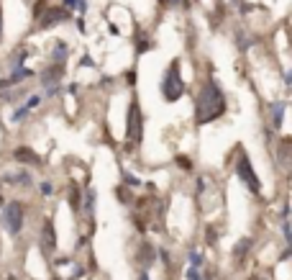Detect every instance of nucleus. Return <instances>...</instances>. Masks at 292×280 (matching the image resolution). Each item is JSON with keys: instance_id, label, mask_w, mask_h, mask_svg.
Masks as SVG:
<instances>
[{"instance_id": "1", "label": "nucleus", "mask_w": 292, "mask_h": 280, "mask_svg": "<svg viewBox=\"0 0 292 280\" xmlns=\"http://www.w3.org/2000/svg\"><path fill=\"white\" fill-rule=\"evenodd\" d=\"M226 113V95L215 80H208L195 101V126H205L211 121H218Z\"/></svg>"}, {"instance_id": "2", "label": "nucleus", "mask_w": 292, "mask_h": 280, "mask_svg": "<svg viewBox=\"0 0 292 280\" xmlns=\"http://www.w3.org/2000/svg\"><path fill=\"white\" fill-rule=\"evenodd\" d=\"M162 98L167 103H177L182 95H185V80H182V72H179V59H172L169 67L164 70L162 75Z\"/></svg>"}, {"instance_id": "3", "label": "nucleus", "mask_w": 292, "mask_h": 280, "mask_svg": "<svg viewBox=\"0 0 292 280\" xmlns=\"http://www.w3.org/2000/svg\"><path fill=\"white\" fill-rule=\"evenodd\" d=\"M23 203L21 201H11V203H3V213H0V224L5 227V231L11 237H18L23 229Z\"/></svg>"}, {"instance_id": "4", "label": "nucleus", "mask_w": 292, "mask_h": 280, "mask_svg": "<svg viewBox=\"0 0 292 280\" xmlns=\"http://www.w3.org/2000/svg\"><path fill=\"white\" fill-rule=\"evenodd\" d=\"M233 170H236V177H239L241 183H243L246 188H249V191H251L254 195H261V183H259L257 173H254L251 159L246 157V152H243V149H239V159H236Z\"/></svg>"}, {"instance_id": "5", "label": "nucleus", "mask_w": 292, "mask_h": 280, "mask_svg": "<svg viewBox=\"0 0 292 280\" xmlns=\"http://www.w3.org/2000/svg\"><path fill=\"white\" fill-rule=\"evenodd\" d=\"M141 139H144V116H141L139 101L133 98L129 105V113H126V141L139 144Z\"/></svg>"}, {"instance_id": "6", "label": "nucleus", "mask_w": 292, "mask_h": 280, "mask_svg": "<svg viewBox=\"0 0 292 280\" xmlns=\"http://www.w3.org/2000/svg\"><path fill=\"white\" fill-rule=\"evenodd\" d=\"M67 18H69V11H67V8L47 5V11L39 16V23H41V29H54V26H59L62 21H67Z\"/></svg>"}, {"instance_id": "7", "label": "nucleus", "mask_w": 292, "mask_h": 280, "mask_svg": "<svg viewBox=\"0 0 292 280\" xmlns=\"http://www.w3.org/2000/svg\"><path fill=\"white\" fill-rule=\"evenodd\" d=\"M41 252L44 257H54V252H57V231H54L51 219L41 224Z\"/></svg>"}, {"instance_id": "8", "label": "nucleus", "mask_w": 292, "mask_h": 280, "mask_svg": "<svg viewBox=\"0 0 292 280\" xmlns=\"http://www.w3.org/2000/svg\"><path fill=\"white\" fill-rule=\"evenodd\" d=\"M65 75V65H51L41 72V83H44V90L47 88H59V80Z\"/></svg>"}, {"instance_id": "9", "label": "nucleus", "mask_w": 292, "mask_h": 280, "mask_svg": "<svg viewBox=\"0 0 292 280\" xmlns=\"http://www.w3.org/2000/svg\"><path fill=\"white\" fill-rule=\"evenodd\" d=\"M31 75H33V72H31V70H26L23 65H21V67H13L11 75H8L5 80H0V88L5 90V88H11V85H16V83H23V80H26V77H31Z\"/></svg>"}, {"instance_id": "10", "label": "nucleus", "mask_w": 292, "mask_h": 280, "mask_svg": "<svg viewBox=\"0 0 292 280\" xmlns=\"http://www.w3.org/2000/svg\"><path fill=\"white\" fill-rule=\"evenodd\" d=\"M13 157H16V162H21V165H41V157L36 155L31 147H18L13 152Z\"/></svg>"}, {"instance_id": "11", "label": "nucleus", "mask_w": 292, "mask_h": 280, "mask_svg": "<svg viewBox=\"0 0 292 280\" xmlns=\"http://www.w3.org/2000/svg\"><path fill=\"white\" fill-rule=\"evenodd\" d=\"M285 101H275L269 105V116H272V126H275V131L282 129V121H285Z\"/></svg>"}, {"instance_id": "12", "label": "nucleus", "mask_w": 292, "mask_h": 280, "mask_svg": "<svg viewBox=\"0 0 292 280\" xmlns=\"http://www.w3.org/2000/svg\"><path fill=\"white\" fill-rule=\"evenodd\" d=\"M154 260H157V249H154L149 242H144L141 249H139V265L146 270L149 265H154Z\"/></svg>"}, {"instance_id": "13", "label": "nucleus", "mask_w": 292, "mask_h": 280, "mask_svg": "<svg viewBox=\"0 0 292 280\" xmlns=\"http://www.w3.org/2000/svg\"><path fill=\"white\" fill-rule=\"evenodd\" d=\"M69 57V47H67V41H57L54 44V49H51V59H54V65H65Z\"/></svg>"}, {"instance_id": "14", "label": "nucleus", "mask_w": 292, "mask_h": 280, "mask_svg": "<svg viewBox=\"0 0 292 280\" xmlns=\"http://www.w3.org/2000/svg\"><path fill=\"white\" fill-rule=\"evenodd\" d=\"M95 203H97V195H95L93 188H87V191H85V213H87L90 224L95 221Z\"/></svg>"}, {"instance_id": "15", "label": "nucleus", "mask_w": 292, "mask_h": 280, "mask_svg": "<svg viewBox=\"0 0 292 280\" xmlns=\"http://www.w3.org/2000/svg\"><path fill=\"white\" fill-rule=\"evenodd\" d=\"M251 249V239L246 237V239H241L239 245H236V249H233V257H236V262H241V260L246 257V252Z\"/></svg>"}, {"instance_id": "16", "label": "nucleus", "mask_w": 292, "mask_h": 280, "mask_svg": "<svg viewBox=\"0 0 292 280\" xmlns=\"http://www.w3.org/2000/svg\"><path fill=\"white\" fill-rule=\"evenodd\" d=\"M5 180H8V183H18V185H26V188L31 185V175L26 173V170H21V173H18V175H11V177H5Z\"/></svg>"}, {"instance_id": "17", "label": "nucleus", "mask_w": 292, "mask_h": 280, "mask_svg": "<svg viewBox=\"0 0 292 280\" xmlns=\"http://www.w3.org/2000/svg\"><path fill=\"white\" fill-rule=\"evenodd\" d=\"M62 3H65V8L67 11H80V13H85V0H62Z\"/></svg>"}, {"instance_id": "18", "label": "nucleus", "mask_w": 292, "mask_h": 280, "mask_svg": "<svg viewBox=\"0 0 292 280\" xmlns=\"http://www.w3.org/2000/svg\"><path fill=\"white\" fill-rule=\"evenodd\" d=\"M149 49H154V41L151 39H139V41H136V54H146Z\"/></svg>"}, {"instance_id": "19", "label": "nucleus", "mask_w": 292, "mask_h": 280, "mask_svg": "<svg viewBox=\"0 0 292 280\" xmlns=\"http://www.w3.org/2000/svg\"><path fill=\"white\" fill-rule=\"evenodd\" d=\"M29 113H31V108L23 103V105H18V111H13V116H11V119L18 123V121H23V119H26V116H29Z\"/></svg>"}, {"instance_id": "20", "label": "nucleus", "mask_w": 292, "mask_h": 280, "mask_svg": "<svg viewBox=\"0 0 292 280\" xmlns=\"http://www.w3.org/2000/svg\"><path fill=\"white\" fill-rule=\"evenodd\" d=\"M69 203H72V209H75V211H80V188L77 185L69 188Z\"/></svg>"}, {"instance_id": "21", "label": "nucleus", "mask_w": 292, "mask_h": 280, "mask_svg": "<svg viewBox=\"0 0 292 280\" xmlns=\"http://www.w3.org/2000/svg\"><path fill=\"white\" fill-rule=\"evenodd\" d=\"M205 242L208 245H218V231H215V227H205Z\"/></svg>"}, {"instance_id": "22", "label": "nucleus", "mask_w": 292, "mask_h": 280, "mask_svg": "<svg viewBox=\"0 0 292 280\" xmlns=\"http://www.w3.org/2000/svg\"><path fill=\"white\" fill-rule=\"evenodd\" d=\"M175 162H177V165H179L182 170H185V173H193V159H190V157H185V155H179V157H177Z\"/></svg>"}, {"instance_id": "23", "label": "nucleus", "mask_w": 292, "mask_h": 280, "mask_svg": "<svg viewBox=\"0 0 292 280\" xmlns=\"http://www.w3.org/2000/svg\"><path fill=\"white\" fill-rule=\"evenodd\" d=\"M187 260H190V265H195V267L203 265V255H200L197 249H190V252H187Z\"/></svg>"}, {"instance_id": "24", "label": "nucleus", "mask_w": 292, "mask_h": 280, "mask_svg": "<svg viewBox=\"0 0 292 280\" xmlns=\"http://www.w3.org/2000/svg\"><path fill=\"white\" fill-rule=\"evenodd\" d=\"M236 39H239V49H241V52H243V49H249V47H251V41H254V39H249V36H246L243 31H239V36H236Z\"/></svg>"}, {"instance_id": "25", "label": "nucleus", "mask_w": 292, "mask_h": 280, "mask_svg": "<svg viewBox=\"0 0 292 280\" xmlns=\"http://www.w3.org/2000/svg\"><path fill=\"white\" fill-rule=\"evenodd\" d=\"M115 195H118V201H121V203H129L131 201V193H126V185H118L115 188Z\"/></svg>"}, {"instance_id": "26", "label": "nucleus", "mask_w": 292, "mask_h": 280, "mask_svg": "<svg viewBox=\"0 0 292 280\" xmlns=\"http://www.w3.org/2000/svg\"><path fill=\"white\" fill-rule=\"evenodd\" d=\"M185 278H187V280H203V278H200V270H197L195 265H190V267H187Z\"/></svg>"}, {"instance_id": "27", "label": "nucleus", "mask_w": 292, "mask_h": 280, "mask_svg": "<svg viewBox=\"0 0 292 280\" xmlns=\"http://www.w3.org/2000/svg\"><path fill=\"white\" fill-rule=\"evenodd\" d=\"M41 195H47V198L54 195V185L51 183H41Z\"/></svg>"}, {"instance_id": "28", "label": "nucleus", "mask_w": 292, "mask_h": 280, "mask_svg": "<svg viewBox=\"0 0 292 280\" xmlns=\"http://www.w3.org/2000/svg\"><path fill=\"white\" fill-rule=\"evenodd\" d=\"M47 5H49L47 0H39V3H36V11H33V13H36V18H39L44 11H47Z\"/></svg>"}, {"instance_id": "29", "label": "nucleus", "mask_w": 292, "mask_h": 280, "mask_svg": "<svg viewBox=\"0 0 292 280\" xmlns=\"http://www.w3.org/2000/svg\"><path fill=\"white\" fill-rule=\"evenodd\" d=\"M123 183H126V185H139V177H133V175H129V173H123Z\"/></svg>"}, {"instance_id": "30", "label": "nucleus", "mask_w": 292, "mask_h": 280, "mask_svg": "<svg viewBox=\"0 0 292 280\" xmlns=\"http://www.w3.org/2000/svg\"><path fill=\"white\" fill-rule=\"evenodd\" d=\"M39 103H41V95H31L29 101H26V105H29V108H36Z\"/></svg>"}, {"instance_id": "31", "label": "nucleus", "mask_w": 292, "mask_h": 280, "mask_svg": "<svg viewBox=\"0 0 292 280\" xmlns=\"http://www.w3.org/2000/svg\"><path fill=\"white\" fill-rule=\"evenodd\" d=\"M126 83H129V85H136V70L126 72Z\"/></svg>"}, {"instance_id": "32", "label": "nucleus", "mask_w": 292, "mask_h": 280, "mask_svg": "<svg viewBox=\"0 0 292 280\" xmlns=\"http://www.w3.org/2000/svg\"><path fill=\"white\" fill-rule=\"evenodd\" d=\"M95 62H93V57H82V62H80V67H93Z\"/></svg>"}, {"instance_id": "33", "label": "nucleus", "mask_w": 292, "mask_h": 280, "mask_svg": "<svg viewBox=\"0 0 292 280\" xmlns=\"http://www.w3.org/2000/svg\"><path fill=\"white\" fill-rule=\"evenodd\" d=\"M0 39H3V11H0Z\"/></svg>"}, {"instance_id": "34", "label": "nucleus", "mask_w": 292, "mask_h": 280, "mask_svg": "<svg viewBox=\"0 0 292 280\" xmlns=\"http://www.w3.org/2000/svg\"><path fill=\"white\" fill-rule=\"evenodd\" d=\"M139 280H149V273H141V275H139Z\"/></svg>"}, {"instance_id": "35", "label": "nucleus", "mask_w": 292, "mask_h": 280, "mask_svg": "<svg viewBox=\"0 0 292 280\" xmlns=\"http://www.w3.org/2000/svg\"><path fill=\"white\" fill-rule=\"evenodd\" d=\"M246 280H261V278H257V275H251V278H246Z\"/></svg>"}, {"instance_id": "36", "label": "nucleus", "mask_w": 292, "mask_h": 280, "mask_svg": "<svg viewBox=\"0 0 292 280\" xmlns=\"http://www.w3.org/2000/svg\"><path fill=\"white\" fill-rule=\"evenodd\" d=\"M3 203H5V201H3V193H0V206H3Z\"/></svg>"}, {"instance_id": "37", "label": "nucleus", "mask_w": 292, "mask_h": 280, "mask_svg": "<svg viewBox=\"0 0 292 280\" xmlns=\"http://www.w3.org/2000/svg\"><path fill=\"white\" fill-rule=\"evenodd\" d=\"M159 3H167V0H159Z\"/></svg>"}, {"instance_id": "38", "label": "nucleus", "mask_w": 292, "mask_h": 280, "mask_svg": "<svg viewBox=\"0 0 292 280\" xmlns=\"http://www.w3.org/2000/svg\"><path fill=\"white\" fill-rule=\"evenodd\" d=\"M51 280H59V278H51Z\"/></svg>"}]
</instances>
